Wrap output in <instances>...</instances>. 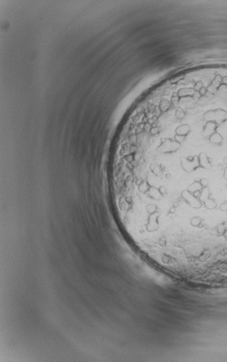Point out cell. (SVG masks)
<instances>
[{
	"mask_svg": "<svg viewBox=\"0 0 227 362\" xmlns=\"http://www.w3.org/2000/svg\"><path fill=\"white\" fill-rule=\"evenodd\" d=\"M224 177L226 180H227V167L225 168V169H224Z\"/></svg>",
	"mask_w": 227,
	"mask_h": 362,
	"instance_id": "obj_14",
	"label": "cell"
},
{
	"mask_svg": "<svg viewBox=\"0 0 227 362\" xmlns=\"http://www.w3.org/2000/svg\"><path fill=\"white\" fill-rule=\"evenodd\" d=\"M198 161L200 167H202L206 170H210L211 168V164L209 159H208L207 155L205 153H201L199 155Z\"/></svg>",
	"mask_w": 227,
	"mask_h": 362,
	"instance_id": "obj_4",
	"label": "cell"
},
{
	"mask_svg": "<svg viewBox=\"0 0 227 362\" xmlns=\"http://www.w3.org/2000/svg\"><path fill=\"white\" fill-rule=\"evenodd\" d=\"M224 163H225V164L227 165V158L224 159Z\"/></svg>",
	"mask_w": 227,
	"mask_h": 362,
	"instance_id": "obj_16",
	"label": "cell"
},
{
	"mask_svg": "<svg viewBox=\"0 0 227 362\" xmlns=\"http://www.w3.org/2000/svg\"><path fill=\"white\" fill-rule=\"evenodd\" d=\"M181 197L185 203L193 208H200L202 206V202L197 198L193 193L189 192L188 190H183L181 193Z\"/></svg>",
	"mask_w": 227,
	"mask_h": 362,
	"instance_id": "obj_2",
	"label": "cell"
},
{
	"mask_svg": "<svg viewBox=\"0 0 227 362\" xmlns=\"http://www.w3.org/2000/svg\"><path fill=\"white\" fill-rule=\"evenodd\" d=\"M203 204L206 208L208 209H214L217 206L215 200L214 199H211V198H209V199L206 200V201L203 203Z\"/></svg>",
	"mask_w": 227,
	"mask_h": 362,
	"instance_id": "obj_9",
	"label": "cell"
},
{
	"mask_svg": "<svg viewBox=\"0 0 227 362\" xmlns=\"http://www.w3.org/2000/svg\"><path fill=\"white\" fill-rule=\"evenodd\" d=\"M199 182H200L201 185L202 186L203 188H205V187H208V183H209V182H208V180L207 178H206V177H203V178H201L200 180V181H199Z\"/></svg>",
	"mask_w": 227,
	"mask_h": 362,
	"instance_id": "obj_12",
	"label": "cell"
},
{
	"mask_svg": "<svg viewBox=\"0 0 227 362\" xmlns=\"http://www.w3.org/2000/svg\"><path fill=\"white\" fill-rule=\"evenodd\" d=\"M180 144L170 139L162 138L161 139V144L157 148V151L159 153L166 154L174 153L180 148Z\"/></svg>",
	"mask_w": 227,
	"mask_h": 362,
	"instance_id": "obj_1",
	"label": "cell"
},
{
	"mask_svg": "<svg viewBox=\"0 0 227 362\" xmlns=\"http://www.w3.org/2000/svg\"><path fill=\"white\" fill-rule=\"evenodd\" d=\"M170 177H171V175H170V173H167V174L166 175V179L169 180V179H170Z\"/></svg>",
	"mask_w": 227,
	"mask_h": 362,
	"instance_id": "obj_15",
	"label": "cell"
},
{
	"mask_svg": "<svg viewBox=\"0 0 227 362\" xmlns=\"http://www.w3.org/2000/svg\"><path fill=\"white\" fill-rule=\"evenodd\" d=\"M220 210L222 211H227V200L222 203L221 206H220Z\"/></svg>",
	"mask_w": 227,
	"mask_h": 362,
	"instance_id": "obj_13",
	"label": "cell"
},
{
	"mask_svg": "<svg viewBox=\"0 0 227 362\" xmlns=\"http://www.w3.org/2000/svg\"><path fill=\"white\" fill-rule=\"evenodd\" d=\"M222 140L223 139H222L221 136L217 132L212 134L210 137V141L213 143H215V144H219V143H221L222 142Z\"/></svg>",
	"mask_w": 227,
	"mask_h": 362,
	"instance_id": "obj_8",
	"label": "cell"
},
{
	"mask_svg": "<svg viewBox=\"0 0 227 362\" xmlns=\"http://www.w3.org/2000/svg\"><path fill=\"white\" fill-rule=\"evenodd\" d=\"M210 195H211V193H210L209 188H208V187H205V188H203L202 190H201L198 198H199V200H201V202L204 203L206 201V200L209 199Z\"/></svg>",
	"mask_w": 227,
	"mask_h": 362,
	"instance_id": "obj_6",
	"label": "cell"
},
{
	"mask_svg": "<svg viewBox=\"0 0 227 362\" xmlns=\"http://www.w3.org/2000/svg\"><path fill=\"white\" fill-rule=\"evenodd\" d=\"M203 189V187L201 185L200 182L199 181H194L193 183H192L191 185H189V186L188 187V189L187 190L189 191V192H191L192 193H193L195 195V193H200L201 190Z\"/></svg>",
	"mask_w": 227,
	"mask_h": 362,
	"instance_id": "obj_5",
	"label": "cell"
},
{
	"mask_svg": "<svg viewBox=\"0 0 227 362\" xmlns=\"http://www.w3.org/2000/svg\"><path fill=\"white\" fill-rule=\"evenodd\" d=\"M185 116V113L181 108H178L175 111V117L178 119H183Z\"/></svg>",
	"mask_w": 227,
	"mask_h": 362,
	"instance_id": "obj_11",
	"label": "cell"
},
{
	"mask_svg": "<svg viewBox=\"0 0 227 362\" xmlns=\"http://www.w3.org/2000/svg\"><path fill=\"white\" fill-rule=\"evenodd\" d=\"M180 163L183 170L187 172H192L198 169V167H200L198 158H197V157H194L192 160L183 158L180 160Z\"/></svg>",
	"mask_w": 227,
	"mask_h": 362,
	"instance_id": "obj_3",
	"label": "cell"
},
{
	"mask_svg": "<svg viewBox=\"0 0 227 362\" xmlns=\"http://www.w3.org/2000/svg\"><path fill=\"white\" fill-rule=\"evenodd\" d=\"M201 223V218L199 217H193L191 219V224L194 227H198Z\"/></svg>",
	"mask_w": 227,
	"mask_h": 362,
	"instance_id": "obj_10",
	"label": "cell"
},
{
	"mask_svg": "<svg viewBox=\"0 0 227 362\" xmlns=\"http://www.w3.org/2000/svg\"><path fill=\"white\" fill-rule=\"evenodd\" d=\"M190 131H191V127H190L189 125H188V124H183V125H180L178 126V127H177L175 130V132L176 135L185 136H185L190 132Z\"/></svg>",
	"mask_w": 227,
	"mask_h": 362,
	"instance_id": "obj_7",
	"label": "cell"
}]
</instances>
